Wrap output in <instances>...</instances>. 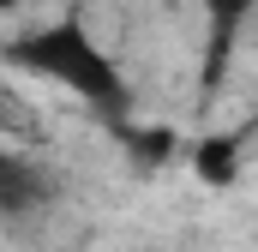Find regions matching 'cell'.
<instances>
[{
  "instance_id": "obj_3",
  "label": "cell",
  "mask_w": 258,
  "mask_h": 252,
  "mask_svg": "<svg viewBox=\"0 0 258 252\" xmlns=\"http://www.w3.org/2000/svg\"><path fill=\"white\" fill-rule=\"evenodd\" d=\"M18 6H36V0H0V18H12Z\"/></svg>"
},
{
  "instance_id": "obj_1",
  "label": "cell",
  "mask_w": 258,
  "mask_h": 252,
  "mask_svg": "<svg viewBox=\"0 0 258 252\" xmlns=\"http://www.w3.org/2000/svg\"><path fill=\"white\" fill-rule=\"evenodd\" d=\"M0 60L18 66V72H30V78L60 84L66 96H78L84 108L108 114L114 126L126 120V102H132L126 72L108 54V42L90 30L84 12H60V18H42V24L6 36V42H0Z\"/></svg>"
},
{
  "instance_id": "obj_2",
  "label": "cell",
  "mask_w": 258,
  "mask_h": 252,
  "mask_svg": "<svg viewBox=\"0 0 258 252\" xmlns=\"http://www.w3.org/2000/svg\"><path fill=\"white\" fill-rule=\"evenodd\" d=\"M258 12V0H204V18H210V54H204V84H216L228 72V54H234V36L240 24Z\"/></svg>"
},
{
  "instance_id": "obj_4",
  "label": "cell",
  "mask_w": 258,
  "mask_h": 252,
  "mask_svg": "<svg viewBox=\"0 0 258 252\" xmlns=\"http://www.w3.org/2000/svg\"><path fill=\"white\" fill-rule=\"evenodd\" d=\"M0 162H6V150H0Z\"/></svg>"
}]
</instances>
